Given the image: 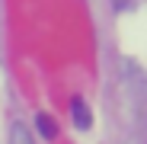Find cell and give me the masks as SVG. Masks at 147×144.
<instances>
[{
    "label": "cell",
    "mask_w": 147,
    "mask_h": 144,
    "mask_svg": "<svg viewBox=\"0 0 147 144\" xmlns=\"http://www.w3.org/2000/svg\"><path fill=\"white\" fill-rule=\"evenodd\" d=\"M70 112H74L77 128H90V125H93V115H90V109H86L83 99H74V103H70Z\"/></svg>",
    "instance_id": "1"
},
{
    "label": "cell",
    "mask_w": 147,
    "mask_h": 144,
    "mask_svg": "<svg viewBox=\"0 0 147 144\" xmlns=\"http://www.w3.org/2000/svg\"><path fill=\"white\" fill-rule=\"evenodd\" d=\"M10 144H32V135H29V128L22 125L19 118L10 125Z\"/></svg>",
    "instance_id": "2"
},
{
    "label": "cell",
    "mask_w": 147,
    "mask_h": 144,
    "mask_svg": "<svg viewBox=\"0 0 147 144\" xmlns=\"http://www.w3.org/2000/svg\"><path fill=\"white\" fill-rule=\"evenodd\" d=\"M35 125H38V131H42V135H45L48 141H51V138L58 135V131H55V122H51V115H42V112H38V118H35Z\"/></svg>",
    "instance_id": "3"
}]
</instances>
